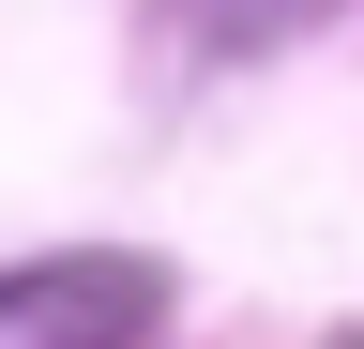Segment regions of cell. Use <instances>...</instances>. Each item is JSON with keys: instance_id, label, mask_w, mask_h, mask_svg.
Here are the masks:
<instances>
[{"instance_id": "1", "label": "cell", "mask_w": 364, "mask_h": 349, "mask_svg": "<svg viewBox=\"0 0 364 349\" xmlns=\"http://www.w3.org/2000/svg\"><path fill=\"white\" fill-rule=\"evenodd\" d=\"M152 319H167V274L152 258H107V243L0 274V349H136Z\"/></svg>"}, {"instance_id": "2", "label": "cell", "mask_w": 364, "mask_h": 349, "mask_svg": "<svg viewBox=\"0 0 364 349\" xmlns=\"http://www.w3.org/2000/svg\"><path fill=\"white\" fill-rule=\"evenodd\" d=\"M318 16H334V0H167L182 46H228V61H243V46H289V31H318Z\"/></svg>"}]
</instances>
